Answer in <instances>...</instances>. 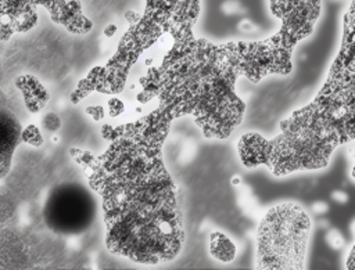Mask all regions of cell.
<instances>
[{
    "label": "cell",
    "mask_w": 355,
    "mask_h": 270,
    "mask_svg": "<svg viewBox=\"0 0 355 270\" xmlns=\"http://www.w3.org/2000/svg\"><path fill=\"white\" fill-rule=\"evenodd\" d=\"M172 119L158 107L135 123L104 125L108 150L100 156H79L103 198L108 249L139 263L169 262L183 245L178 188L161 155Z\"/></svg>",
    "instance_id": "1"
},
{
    "label": "cell",
    "mask_w": 355,
    "mask_h": 270,
    "mask_svg": "<svg viewBox=\"0 0 355 270\" xmlns=\"http://www.w3.org/2000/svg\"><path fill=\"white\" fill-rule=\"evenodd\" d=\"M198 15L179 19L171 28L173 46L161 66L140 79V102L159 98L172 118L193 115L205 137L226 138L241 122L245 105L234 93L241 75L237 43L212 44L194 39L191 28Z\"/></svg>",
    "instance_id": "2"
},
{
    "label": "cell",
    "mask_w": 355,
    "mask_h": 270,
    "mask_svg": "<svg viewBox=\"0 0 355 270\" xmlns=\"http://www.w3.org/2000/svg\"><path fill=\"white\" fill-rule=\"evenodd\" d=\"M282 133L265 140L247 133L239 154L247 168L266 165L282 176L327 165L333 150L354 138V6L344 15L343 42L324 86L315 100L280 123Z\"/></svg>",
    "instance_id": "3"
},
{
    "label": "cell",
    "mask_w": 355,
    "mask_h": 270,
    "mask_svg": "<svg viewBox=\"0 0 355 270\" xmlns=\"http://www.w3.org/2000/svg\"><path fill=\"white\" fill-rule=\"evenodd\" d=\"M193 12H200V0H146L144 14L121 39L115 57L104 68H94L79 83L78 90L72 94V101L78 102L93 90L119 93L125 86L132 62L136 61L141 50L168 33L178 19Z\"/></svg>",
    "instance_id": "4"
},
{
    "label": "cell",
    "mask_w": 355,
    "mask_h": 270,
    "mask_svg": "<svg viewBox=\"0 0 355 270\" xmlns=\"http://www.w3.org/2000/svg\"><path fill=\"white\" fill-rule=\"evenodd\" d=\"M311 219L297 204L272 206L257 231V269H304Z\"/></svg>",
    "instance_id": "5"
},
{
    "label": "cell",
    "mask_w": 355,
    "mask_h": 270,
    "mask_svg": "<svg viewBox=\"0 0 355 270\" xmlns=\"http://www.w3.org/2000/svg\"><path fill=\"white\" fill-rule=\"evenodd\" d=\"M209 255L222 263H229L236 258L237 248L236 244L222 231H212L209 234L208 242Z\"/></svg>",
    "instance_id": "6"
},
{
    "label": "cell",
    "mask_w": 355,
    "mask_h": 270,
    "mask_svg": "<svg viewBox=\"0 0 355 270\" xmlns=\"http://www.w3.org/2000/svg\"><path fill=\"white\" fill-rule=\"evenodd\" d=\"M125 111V104L116 97H111L108 100V112L111 116H118Z\"/></svg>",
    "instance_id": "7"
},
{
    "label": "cell",
    "mask_w": 355,
    "mask_h": 270,
    "mask_svg": "<svg viewBox=\"0 0 355 270\" xmlns=\"http://www.w3.org/2000/svg\"><path fill=\"white\" fill-rule=\"evenodd\" d=\"M44 126L51 130V132H55L60 129L61 126V120L60 118L55 115V114H49L46 118H44Z\"/></svg>",
    "instance_id": "8"
},
{
    "label": "cell",
    "mask_w": 355,
    "mask_h": 270,
    "mask_svg": "<svg viewBox=\"0 0 355 270\" xmlns=\"http://www.w3.org/2000/svg\"><path fill=\"white\" fill-rule=\"evenodd\" d=\"M86 114L90 115L94 120H101L105 116V111L101 105H94V107H87Z\"/></svg>",
    "instance_id": "9"
},
{
    "label": "cell",
    "mask_w": 355,
    "mask_h": 270,
    "mask_svg": "<svg viewBox=\"0 0 355 270\" xmlns=\"http://www.w3.org/2000/svg\"><path fill=\"white\" fill-rule=\"evenodd\" d=\"M125 18H126L130 24H135V22H137V21H139L140 14L133 12V11H126V12H125Z\"/></svg>",
    "instance_id": "10"
},
{
    "label": "cell",
    "mask_w": 355,
    "mask_h": 270,
    "mask_svg": "<svg viewBox=\"0 0 355 270\" xmlns=\"http://www.w3.org/2000/svg\"><path fill=\"white\" fill-rule=\"evenodd\" d=\"M116 29H118V28H116L115 24H110V25H107V26L104 28V35H105L107 37H111V36L115 35Z\"/></svg>",
    "instance_id": "11"
},
{
    "label": "cell",
    "mask_w": 355,
    "mask_h": 270,
    "mask_svg": "<svg viewBox=\"0 0 355 270\" xmlns=\"http://www.w3.org/2000/svg\"><path fill=\"white\" fill-rule=\"evenodd\" d=\"M19 1H24V3H31V1H36V3H43V4H51V3H54V1H57V0H19Z\"/></svg>",
    "instance_id": "12"
},
{
    "label": "cell",
    "mask_w": 355,
    "mask_h": 270,
    "mask_svg": "<svg viewBox=\"0 0 355 270\" xmlns=\"http://www.w3.org/2000/svg\"><path fill=\"white\" fill-rule=\"evenodd\" d=\"M352 256H354V248L351 249V252H349V260L347 262V269H354V266H352Z\"/></svg>",
    "instance_id": "13"
},
{
    "label": "cell",
    "mask_w": 355,
    "mask_h": 270,
    "mask_svg": "<svg viewBox=\"0 0 355 270\" xmlns=\"http://www.w3.org/2000/svg\"><path fill=\"white\" fill-rule=\"evenodd\" d=\"M240 183V179L239 177H234V179H232V184H234V186H237Z\"/></svg>",
    "instance_id": "14"
}]
</instances>
